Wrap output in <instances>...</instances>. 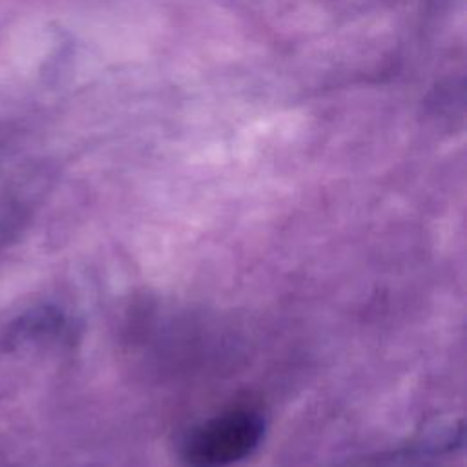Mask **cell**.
Instances as JSON below:
<instances>
[{
  "label": "cell",
  "mask_w": 467,
  "mask_h": 467,
  "mask_svg": "<svg viewBox=\"0 0 467 467\" xmlns=\"http://www.w3.org/2000/svg\"><path fill=\"white\" fill-rule=\"evenodd\" d=\"M265 423L252 410H232L193 429L181 447L184 467H228L261 441Z\"/></svg>",
  "instance_id": "obj_1"
}]
</instances>
